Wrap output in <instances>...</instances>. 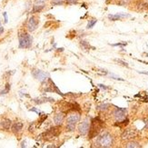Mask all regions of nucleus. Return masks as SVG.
Here are the masks:
<instances>
[{"label": "nucleus", "mask_w": 148, "mask_h": 148, "mask_svg": "<svg viewBox=\"0 0 148 148\" xmlns=\"http://www.w3.org/2000/svg\"><path fill=\"white\" fill-rule=\"evenodd\" d=\"M137 136V132L134 129H126L124 131V133L122 134L121 138L123 140H130V139H134Z\"/></svg>", "instance_id": "nucleus-7"}, {"label": "nucleus", "mask_w": 148, "mask_h": 148, "mask_svg": "<svg viewBox=\"0 0 148 148\" xmlns=\"http://www.w3.org/2000/svg\"><path fill=\"white\" fill-rule=\"evenodd\" d=\"M140 74H145V75H148V72H138Z\"/></svg>", "instance_id": "nucleus-34"}, {"label": "nucleus", "mask_w": 148, "mask_h": 148, "mask_svg": "<svg viewBox=\"0 0 148 148\" xmlns=\"http://www.w3.org/2000/svg\"><path fill=\"white\" fill-rule=\"evenodd\" d=\"M3 32H4V28L3 27H0V36H1L3 34Z\"/></svg>", "instance_id": "nucleus-32"}, {"label": "nucleus", "mask_w": 148, "mask_h": 148, "mask_svg": "<svg viewBox=\"0 0 148 148\" xmlns=\"http://www.w3.org/2000/svg\"><path fill=\"white\" fill-rule=\"evenodd\" d=\"M90 130V125L87 121H84L78 125V132L81 136H86Z\"/></svg>", "instance_id": "nucleus-9"}, {"label": "nucleus", "mask_w": 148, "mask_h": 148, "mask_svg": "<svg viewBox=\"0 0 148 148\" xmlns=\"http://www.w3.org/2000/svg\"><path fill=\"white\" fill-rule=\"evenodd\" d=\"M38 27V18L36 16H31L27 22V29L29 32L35 31Z\"/></svg>", "instance_id": "nucleus-8"}, {"label": "nucleus", "mask_w": 148, "mask_h": 148, "mask_svg": "<svg viewBox=\"0 0 148 148\" xmlns=\"http://www.w3.org/2000/svg\"><path fill=\"white\" fill-rule=\"evenodd\" d=\"M34 129H35V125H34V124H32V125H30V127H29V131H30V132H33V131H35Z\"/></svg>", "instance_id": "nucleus-30"}, {"label": "nucleus", "mask_w": 148, "mask_h": 148, "mask_svg": "<svg viewBox=\"0 0 148 148\" xmlns=\"http://www.w3.org/2000/svg\"><path fill=\"white\" fill-rule=\"evenodd\" d=\"M19 47L20 48H29L32 46L33 37L27 33H22L18 36Z\"/></svg>", "instance_id": "nucleus-3"}, {"label": "nucleus", "mask_w": 148, "mask_h": 148, "mask_svg": "<svg viewBox=\"0 0 148 148\" xmlns=\"http://www.w3.org/2000/svg\"><path fill=\"white\" fill-rule=\"evenodd\" d=\"M103 122L100 120L99 117H96L94 118L92 120V124H91V127H90V130H89V137L90 138H95V136H97L101 129L103 128Z\"/></svg>", "instance_id": "nucleus-1"}, {"label": "nucleus", "mask_w": 148, "mask_h": 148, "mask_svg": "<svg viewBox=\"0 0 148 148\" xmlns=\"http://www.w3.org/2000/svg\"><path fill=\"white\" fill-rule=\"evenodd\" d=\"M75 129V125H67L66 124V130L67 132H72Z\"/></svg>", "instance_id": "nucleus-25"}, {"label": "nucleus", "mask_w": 148, "mask_h": 148, "mask_svg": "<svg viewBox=\"0 0 148 148\" xmlns=\"http://www.w3.org/2000/svg\"><path fill=\"white\" fill-rule=\"evenodd\" d=\"M11 125H12L11 120H9L8 118H4L3 120H1V122H0V125H1V127L3 128V129H5V130L10 129Z\"/></svg>", "instance_id": "nucleus-15"}, {"label": "nucleus", "mask_w": 148, "mask_h": 148, "mask_svg": "<svg viewBox=\"0 0 148 148\" xmlns=\"http://www.w3.org/2000/svg\"><path fill=\"white\" fill-rule=\"evenodd\" d=\"M95 24H96V19H91V20L88 21V24L86 25V28L87 29H91Z\"/></svg>", "instance_id": "nucleus-21"}, {"label": "nucleus", "mask_w": 148, "mask_h": 148, "mask_svg": "<svg viewBox=\"0 0 148 148\" xmlns=\"http://www.w3.org/2000/svg\"><path fill=\"white\" fill-rule=\"evenodd\" d=\"M125 113H126V109L124 108H117L116 110L114 111V118L116 119L117 121H122L124 120L125 117Z\"/></svg>", "instance_id": "nucleus-10"}, {"label": "nucleus", "mask_w": 148, "mask_h": 148, "mask_svg": "<svg viewBox=\"0 0 148 148\" xmlns=\"http://www.w3.org/2000/svg\"><path fill=\"white\" fill-rule=\"evenodd\" d=\"M30 111H34V112L37 113L38 114H40V112H39V111H37V110H36V108H32V109H30Z\"/></svg>", "instance_id": "nucleus-31"}, {"label": "nucleus", "mask_w": 148, "mask_h": 148, "mask_svg": "<svg viewBox=\"0 0 148 148\" xmlns=\"http://www.w3.org/2000/svg\"><path fill=\"white\" fill-rule=\"evenodd\" d=\"M45 8L44 5H36L33 6V10H32V13L33 14H36V13H38V12H41Z\"/></svg>", "instance_id": "nucleus-20"}, {"label": "nucleus", "mask_w": 148, "mask_h": 148, "mask_svg": "<svg viewBox=\"0 0 148 148\" xmlns=\"http://www.w3.org/2000/svg\"><path fill=\"white\" fill-rule=\"evenodd\" d=\"M32 75L35 77L36 79H37L40 82H44L45 80H47V78H48L49 75L46 72L42 71V70H39L37 68H35L32 70Z\"/></svg>", "instance_id": "nucleus-6"}, {"label": "nucleus", "mask_w": 148, "mask_h": 148, "mask_svg": "<svg viewBox=\"0 0 148 148\" xmlns=\"http://www.w3.org/2000/svg\"><path fill=\"white\" fill-rule=\"evenodd\" d=\"M34 101L36 104H43V103H46V102H54V99L49 98V97H43V98H36Z\"/></svg>", "instance_id": "nucleus-17"}, {"label": "nucleus", "mask_w": 148, "mask_h": 148, "mask_svg": "<svg viewBox=\"0 0 148 148\" xmlns=\"http://www.w3.org/2000/svg\"><path fill=\"white\" fill-rule=\"evenodd\" d=\"M65 0H51V4L54 5H61L64 4Z\"/></svg>", "instance_id": "nucleus-23"}, {"label": "nucleus", "mask_w": 148, "mask_h": 148, "mask_svg": "<svg viewBox=\"0 0 148 148\" xmlns=\"http://www.w3.org/2000/svg\"><path fill=\"white\" fill-rule=\"evenodd\" d=\"M114 47H120V46H126V43H119V44H114L112 45Z\"/></svg>", "instance_id": "nucleus-29"}, {"label": "nucleus", "mask_w": 148, "mask_h": 148, "mask_svg": "<svg viewBox=\"0 0 148 148\" xmlns=\"http://www.w3.org/2000/svg\"><path fill=\"white\" fill-rule=\"evenodd\" d=\"M42 1H43V0H42Z\"/></svg>", "instance_id": "nucleus-36"}, {"label": "nucleus", "mask_w": 148, "mask_h": 148, "mask_svg": "<svg viewBox=\"0 0 148 148\" xmlns=\"http://www.w3.org/2000/svg\"><path fill=\"white\" fill-rule=\"evenodd\" d=\"M67 4H70V5H75L78 2V0H66Z\"/></svg>", "instance_id": "nucleus-27"}, {"label": "nucleus", "mask_w": 148, "mask_h": 148, "mask_svg": "<svg viewBox=\"0 0 148 148\" xmlns=\"http://www.w3.org/2000/svg\"><path fill=\"white\" fill-rule=\"evenodd\" d=\"M80 120V114H71L70 116L67 118L66 120V124L67 125H75L77 123L79 122Z\"/></svg>", "instance_id": "nucleus-11"}, {"label": "nucleus", "mask_w": 148, "mask_h": 148, "mask_svg": "<svg viewBox=\"0 0 148 148\" xmlns=\"http://www.w3.org/2000/svg\"><path fill=\"white\" fill-rule=\"evenodd\" d=\"M130 16L127 14H114V15H109L108 18L110 19L111 21H116V20H120L122 18H125V17H129Z\"/></svg>", "instance_id": "nucleus-13"}, {"label": "nucleus", "mask_w": 148, "mask_h": 148, "mask_svg": "<svg viewBox=\"0 0 148 148\" xmlns=\"http://www.w3.org/2000/svg\"><path fill=\"white\" fill-rule=\"evenodd\" d=\"M125 147L127 148H140L141 145L138 142H136V141H130L125 145Z\"/></svg>", "instance_id": "nucleus-18"}, {"label": "nucleus", "mask_w": 148, "mask_h": 148, "mask_svg": "<svg viewBox=\"0 0 148 148\" xmlns=\"http://www.w3.org/2000/svg\"><path fill=\"white\" fill-rule=\"evenodd\" d=\"M61 133V130L59 128V125H57L56 127H52L48 129L47 131H46L44 134H42V136H44L46 139H53V138H56Z\"/></svg>", "instance_id": "nucleus-5"}, {"label": "nucleus", "mask_w": 148, "mask_h": 148, "mask_svg": "<svg viewBox=\"0 0 148 148\" xmlns=\"http://www.w3.org/2000/svg\"><path fill=\"white\" fill-rule=\"evenodd\" d=\"M114 61L116 62V63H118V64H120L121 66H125V67H128V64L125 63V62H124V61H122V60H120V59H115Z\"/></svg>", "instance_id": "nucleus-26"}, {"label": "nucleus", "mask_w": 148, "mask_h": 148, "mask_svg": "<svg viewBox=\"0 0 148 148\" xmlns=\"http://www.w3.org/2000/svg\"><path fill=\"white\" fill-rule=\"evenodd\" d=\"M109 106H110L109 104H103V105L98 106H97V109H98L99 111H106V109L109 107Z\"/></svg>", "instance_id": "nucleus-22"}, {"label": "nucleus", "mask_w": 148, "mask_h": 148, "mask_svg": "<svg viewBox=\"0 0 148 148\" xmlns=\"http://www.w3.org/2000/svg\"><path fill=\"white\" fill-rule=\"evenodd\" d=\"M27 145H25V142L24 141V142H22V144H21V147H25Z\"/></svg>", "instance_id": "nucleus-33"}, {"label": "nucleus", "mask_w": 148, "mask_h": 148, "mask_svg": "<svg viewBox=\"0 0 148 148\" xmlns=\"http://www.w3.org/2000/svg\"><path fill=\"white\" fill-rule=\"evenodd\" d=\"M80 47H81V48L84 49V50H88V49L94 48V47H92V46H90V44H89L88 42H86V41H85V40L80 41Z\"/></svg>", "instance_id": "nucleus-19"}, {"label": "nucleus", "mask_w": 148, "mask_h": 148, "mask_svg": "<svg viewBox=\"0 0 148 148\" xmlns=\"http://www.w3.org/2000/svg\"><path fill=\"white\" fill-rule=\"evenodd\" d=\"M9 90H10V85H9V84H6V85H5V88L3 90L2 92H0V95H5V94H8L9 92Z\"/></svg>", "instance_id": "nucleus-24"}, {"label": "nucleus", "mask_w": 148, "mask_h": 148, "mask_svg": "<svg viewBox=\"0 0 148 148\" xmlns=\"http://www.w3.org/2000/svg\"><path fill=\"white\" fill-rule=\"evenodd\" d=\"M3 16H4V19H5V23H8V15H6V13H5V12L3 13Z\"/></svg>", "instance_id": "nucleus-28"}, {"label": "nucleus", "mask_w": 148, "mask_h": 148, "mask_svg": "<svg viewBox=\"0 0 148 148\" xmlns=\"http://www.w3.org/2000/svg\"><path fill=\"white\" fill-rule=\"evenodd\" d=\"M64 118H65V114L64 113H59V114H56L54 117V122L56 125H60L63 121H64Z\"/></svg>", "instance_id": "nucleus-14"}, {"label": "nucleus", "mask_w": 148, "mask_h": 148, "mask_svg": "<svg viewBox=\"0 0 148 148\" xmlns=\"http://www.w3.org/2000/svg\"><path fill=\"white\" fill-rule=\"evenodd\" d=\"M147 57H148V55H147Z\"/></svg>", "instance_id": "nucleus-35"}, {"label": "nucleus", "mask_w": 148, "mask_h": 148, "mask_svg": "<svg viewBox=\"0 0 148 148\" xmlns=\"http://www.w3.org/2000/svg\"><path fill=\"white\" fill-rule=\"evenodd\" d=\"M136 9L138 11H144V10H146L148 8V4L145 3V2H137L136 3Z\"/></svg>", "instance_id": "nucleus-16"}, {"label": "nucleus", "mask_w": 148, "mask_h": 148, "mask_svg": "<svg viewBox=\"0 0 148 148\" xmlns=\"http://www.w3.org/2000/svg\"><path fill=\"white\" fill-rule=\"evenodd\" d=\"M23 123L22 122H16V123L13 124L12 127H11V130L13 133H15V134H17L19 132H21L22 129H23Z\"/></svg>", "instance_id": "nucleus-12"}, {"label": "nucleus", "mask_w": 148, "mask_h": 148, "mask_svg": "<svg viewBox=\"0 0 148 148\" xmlns=\"http://www.w3.org/2000/svg\"><path fill=\"white\" fill-rule=\"evenodd\" d=\"M114 143V138L110 134L105 133L104 134L100 136L96 141V144L99 147H111Z\"/></svg>", "instance_id": "nucleus-2"}, {"label": "nucleus", "mask_w": 148, "mask_h": 148, "mask_svg": "<svg viewBox=\"0 0 148 148\" xmlns=\"http://www.w3.org/2000/svg\"><path fill=\"white\" fill-rule=\"evenodd\" d=\"M43 88L46 92H56L60 95H64L60 92V90L57 88V86L55 85V83L50 78H47V80H45L43 82Z\"/></svg>", "instance_id": "nucleus-4"}]
</instances>
